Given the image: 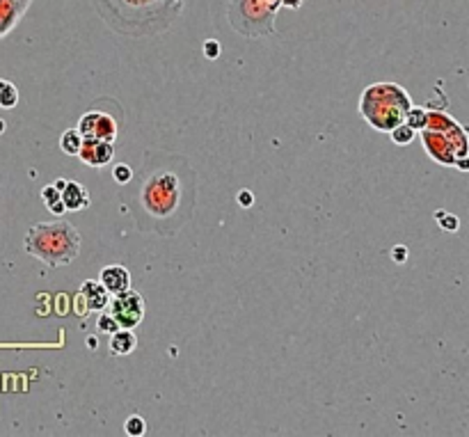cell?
I'll list each match as a JSON object with an SVG mask.
<instances>
[{
  "label": "cell",
  "mask_w": 469,
  "mask_h": 437,
  "mask_svg": "<svg viewBox=\"0 0 469 437\" xmlns=\"http://www.w3.org/2000/svg\"><path fill=\"white\" fill-rule=\"evenodd\" d=\"M168 163L170 156L163 158L161 168H151L142 177L135 204L144 216L140 227L158 234H174L177 229L184 227V222L191 216L181 211H193L195 202V184L186 186L184 181V175L191 172V168L186 165V170H181V165L186 163L184 158H181L179 168H170Z\"/></svg>",
  "instance_id": "obj_1"
},
{
  "label": "cell",
  "mask_w": 469,
  "mask_h": 437,
  "mask_svg": "<svg viewBox=\"0 0 469 437\" xmlns=\"http://www.w3.org/2000/svg\"><path fill=\"white\" fill-rule=\"evenodd\" d=\"M186 0H94L96 12L112 30L142 37L170 28Z\"/></svg>",
  "instance_id": "obj_2"
},
{
  "label": "cell",
  "mask_w": 469,
  "mask_h": 437,
  "mask_svg": "<svg viewBox=\"0 0 469 437\" xmlns=\"http://www.w3.org/2000/svg\"><path fill=\"white\" fill-rule=\"evenodd\" d=\"M23 247L35 259L46 263L48 268L69 266L80 254V234L76 227L64 220L39 222L28 229Z\"/></svg>",
  "instance_id": "obj_3"
},
{
  "label": "cell",
  "mask_w": 469,
  "mask_h": 437,
  "mask_svg": "<svg viewBox=\"0 0 469 437\" xmlns=\"http://www.w3.org/2000/svg\"><path fill=\"white\" fill-rule=\"evenodd\" d=\"M412 98L408 89L396 82H373L368 85L359 98V114L366 124L382 133H392L394 128L405 121Z\"/></svg>",
  "instance_id": "obj_4"
},
{
  "label": "cell",
  "mask_w": 469,
  "mask_h": 437,
  "mask_svg": "<svg viewBox=\"0 0 469 437\" xmlns=\"http://www.w3.org/2000/svg\"><path fill=\"white\" fill-rule=\"evenodd\" d=\"M422 140L428 156L442 165H456L460 156L469 154V138L465 128L444 112H428Z\"/></svg>",
  "instance_id": "obj_5"
},
{
  "label": "cell",
  "mask_w": 469,
  "mask_h": 437,
  "mask_svg": "<svg viewBox=\"0 0 469 437\" xmlns=\"http://www.w3.org/2000/svg\"><path fill=\"white\" fill-rule=\"evenodd\" d=\"M282 3H261V0H232L229 3V23L245 37H263L275 32V16Z\"/></svg>",
  "instance_id": "obj_6"
},
{
  "label": "cell",
  "mask_w": 469,
  "mask_h": 437,
  "mask_svg": "<svg viewBox=\"0 0 469 437\" xmlns=\"http://www.w3.org/2000/svg\"><path fill=\"white\" fill-rule=\"evenodd\" d=\"M144 311H147L144 298L137 291H131V288L124 293L112 295V300H110V314L117 318V323L121 327H128V329L137 327L142 323Z\"/></svg>",
  "instance_id": "obj_7"
},
{
  "label": "cell",
  "mask_w": 469,
  "mask_h": 437,
  "mask_svg": "<svg viewBox=\"0 0 469 437\" xmlns=\"http://www.w3.org/2000/svg\"><path fill=\"white\" fill-rule=\"evenodd\" d=\"M78 131L85 138H96V140H108V142H114V138H117V121H114L112 114H108V112L89 110L80 117Z\"/></svg>",
  "instance_id": "obj_8"
},
{
  "label": "cell",
  "mask_w": 469,
  "mask_h": 437,
  "mask_svg": "<svg viewBox=\"0 0 469 437\" xmlns=\"http://www.w3.org/2000/svg\"><path fill=\"white\" fill-rule=\"evenodd\" d=\"M78 158L89 168H105L114 158V147L108 140H96V138H85L83 149H80Z\"/></svg>",
  "instance_id": "obj_9"
},
{
  "label": "cell",
  "mask_w": 469,
  "mask_h": 437,
  "mask_svg": "<svg viewBox=\"0 0 469 437\" xmlns=\"http://www.w3.org/2000/svg\"><path fill=\"white\" fill-rule=\"evenodd\" d=\"M80 295L87 304V309L92 311H103L105 307H110L112 295L108 293V288L101 284V279L94 282V279H87V282L80 284Z\"/></svg>",
  "instance_id": "obj_10"
},
{
  "label": "cell",
  "mask_w": 469,
  "mask_h": 437,
  "mask_svg": "<svg viewBox=\"0 0 469 437\" xmlns=\"http://www.w3.org/2000/svg\"><path fill=\"white\" fill-rule=\"evenodd\" d=\"M98 279H101V284L108 288L110 295L124 293L131 288V273L124 266H119V263H114V266H105L101 273H98Z\"/></svg>",
  "instance_id": "obj_11"
},
{
  "label": "cell",
  "mask_w": 469,
  "mask_h": 437,
  "mask_svg": "<svg viewBox=\"0 0 469 437\" xmlns=\"http://www.w3.org/2000/svg\"><path fill=\"white\" fill-rule=\"evenodd\" d=\"M62 202L67 206V211H83L85 206H89V193L83 184L78 181H67L62 191Z\"/></svg>",
  "instance_id": "obj_12"
},
{
  "label": "cell",
  "mask_w": 469,
  "mask_h": 437,
  "mask_svg": "<svg viewBox=\"0 0 469 437\" xmlns=\"http://www.w3.org/2000/svg\"><path fill=\"white\" fill-rule=\"evenodd\" d=\"M137 348V336L133 329L119 327L117 332L110 334V353L112 355H131Z\"/></svg>",
  "instance_id": "obj_13"
},
{
  "label": "cell",
  "mask_w": 469,
  "mask_h": 437,
  "mask_svg": "<svg viewBox=\"0 0 469 437\" xmlns=\"http://www.w3.org/2000/svg\"><path fill=\"white\" fill-rule=\"evenodd\" d=\"M42 200L46 204V209L51 213H55V216L67 213V206H64V202H62V191L55 184H48V186L42 188Z\"/></svg>",
  "instance_id": "obj_14"
},
{
  "label": "cell",
  "mask_w": 469,
  "mask_h": 437,
  "mask_svg": "<svg viewBox=\"0 0 469 437\" xmlns=\"http://www.w3.org/2000/svg\"><path fill=\"white\" fill-rule=\"evenodd\" d=\"M83 142H85V135L80 133L78 128H67L60 138V149L67 156H78L80 149H83Z\"/></svg>",
  "instance_id": "obj_15"
},
{
  "label": "cell",
  "mask_w": 469,
  "mask_h": 437,
  "mask_svg": "<svg viewBox=\"0 0 469 437\" xmlns=\"http://www.w3.org/2000/svg\"><path fill=\"white\" fill-rule=\"evenodd\" d=\"M19 103V89L12 80L0 78V108L3 110H12Z\"/></svg>",
  "instance_id": "obj_16"
},
{
  "label": "cell",
  "mask_w": 469,
  "mask_h": 437,
  "mask_svg": "<svg viewBox=\"0 0 469 437\" xmlns=\"http://www.w3.org/2000/svg\"><path fill=\"white\" fill-rule=\"evenodd\" d=\"M389 138H392V142H394V145L405 147V145H410V142H412V140L417 138V131H415L412 126H410V124L403 121L401 126H396V128L392 131Z\"/></svg>",
  "instance_id": "obj_17"
},
{
  "label": "cell",
  "mask_w": 469,
  "mask_h": 437,
  "mask_svg": "<svg viewBox=\"0 0 469 437\" xmlns=\"http://www.w3.org/2000/svg\"><path fill=\"white\" fill-rule=\"evenodd\" d=\"M405 124H410L415 131H424L426 124H428V110L426 108H410L408 117H405Z\"/></svg>",
  "instance_id": "obj_18"
},
{
  "label": "cell",
  "mask_w": 469,
  "mask_h": 437,
  "mask_svg": "<svg viewBox=\"0 0 469 437\" xmlns=\"http://www.w3.org/2000/svg\"><path fill=\"white\" fill-rule=\"evenodd\" d=\"M112 181L117 186H126V184H131L133 181V170H131V165H126V163H117L112 168Z\"/></svg>",
  "instance_id": "obj_19"
},
{
  "label": "cell",
  "mask_w": 469,
  "mask_h": 437,
  "mask_svg": "<svg viewBox=\"0 0 469 437\" xmlns=\"http://www.w3.org/2000/svg\"><path fill=\"white\" fill-rule=\"evenodd\" d=\"M124 433L131 435V437H142L147 433V422L142 417H137V415L128 417L126 424H124Z\"/></svg>",
  "instance_id": "obj_20"
},
{
  "label": "cell",
  "mask_w": 469,
  "mask_h": 437,
  "mask_svg": "<svg viewBox=\"0 0 469 437\" xmlns=\"http://www.w3.org/2000/svg\"><path fill=\"white\" fill-rule=\"evenodd\" d=\"M121 325L117 323V318L112 314H101L96 320V332L98 334H114Z\"/></svg>",
  "instance_id": "obj_21"
},
{
  "label": "cell",
  "mask_w": 469,
  "mask_h": 437,
  "mask_svg": "<svg viewBox=\"0 0 469 437\" xmlns=\"http://www.w3.org/2000/svg\"><path fill=\"white\" fill-rule=\"evenodd\" d=\"M435 218H438L440 227L444 229V232H458L460 229V220L456 216H451V213H447V211L435 213Z\"/></svg>",
  "instance_id": "obj_22"
},
{
  "label": "cell",
  "mask_w": 469,
  "mask_h": 437,
  "mask_svg": "<svg viewBox=\"0 0 469 437\" xmlns=\"http://www.w3.org/2000/svg\"><path fill=\"white\" fill-rule=\"evenodd\" d=\"M204 55L209 57V60H218V55H220V44L216 39H207L204 41Z\"/></svg>",
  "instance_id": "obj_23"
},
{
  "label": "cell",
  "mask_w": 469,
  "mask_h": 437,
  "mask_svg": "<svg viewBox=\"0 0 469 437\" xmlns=\"http://www.w3.org/2000/svg\"><path fill=\"white\" fill-rule=\"evenodd\" d=\"M408 254H410V252H408V247H405V245H394V247H392V261H394V263H399V266H401V263H405V261H408Z\"/></svg>",
  "instance_id": "obj_24"
},
{
  "label": "cell",
  "mask_w": 469,
  "mask_h": 437,
  "mask_svg": "<svg viewBox=\"0 0 469 437\" xmlns=\"http://www.w3.org/2000/svg\"><path fill=\"white\" fill-rule=\"evenodd\" d=\"M236 200H238V204L243 206V209H250V206L254 204V195H252L250 191H241V193H238Z\"/></svg>",
  "instance_id": "obj_25"
},
{
  "label": "cell",
  "mask_w": 469,
  "mask_h": 437,
  "mask_svg": "<svg viewBox=\"0 0 469 437\" xmlns=\"http://www.w3.org/2000/svg\"><path fill=\"white\" fill-rule=\"evenodd\" d=\"M456 168L460 172H469V154L467 156H460V158L456 161Z\"/></svg>",
  "instance_id": "obj_26"
},
{
  "label": "cell",
  "mask_w": 469,
  "mask_h": 437,
  "mask_svg": "<svg viewBox=\"0 0 469 437\" xmlns=\"http://www.w3.org/2000/svg\"><path fill=\"white\" fill-rule=\"evenodd\" d=\"M282 3V7H289V10H300L302 0H279Z\"/></svg>",
  "instance_id": "obj_27"
},
{
  "label": "cell",
  "mask_w": 469,
  "mask_h": 437,
  "mask_svg": "<svg viewBox=\"0 0 469 437\" xmlns=\"http://www.w3.org/2000/svg\"><path fill=\"white\" fill-rule=\"evenodd\" d=\"M55 186L60 188V191H64V186H67V181H64V179H57V181H55Z\"/></svg>",
  "instance_id": "obj_28"
},
{
  "label": "cell",
  "mask_w": 469,
  "mask_h": 437,
  "mask_svg": "<svg viewBox=\"0 0 469 437\" xmlns=\"http://www.w3.org/2000/svg\"><path fill=\"white\" fill-rule=\"evenodd\" d=\"M261 3H277V0H261Z\"/></svg>",
  "instance_id": "obj_29"
}]
</instances>
